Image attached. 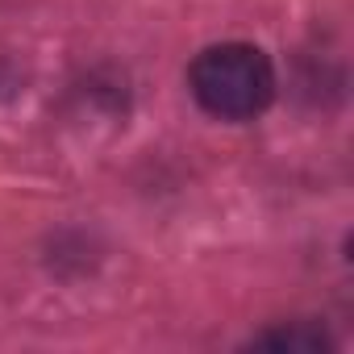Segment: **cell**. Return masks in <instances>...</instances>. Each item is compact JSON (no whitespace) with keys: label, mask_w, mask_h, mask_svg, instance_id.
<instances>
[{"label":"cell","mask_w":354,"mask_h":354,"mask_svg":"<svg viewBox=\"0 0 354 354\" xmlns=\"http://www.w3.org/2000/svg\"><path fill=\"white\" fill-rule=\"evenodd\" d=\"M192 96L201 100V109H209L221 121L259 117L275 96L271 59L246 42L209 46L192 63Z\"/></svg>","instance_id":"1"},{"label":"cell","mask_w":354,"mask_h":354,"mask_svg":"<svg viewBox=\"0 0 354 354\" xmlns=\"http://www.w3.org/2000/svg\"><path fill=\"white\" fill-rule=\"evenodd\" d=\"M254 346H275V350H304V354H313V350H329V337H325L321 325H313V321H296V325H288V329L259 333Z\"/></svg>","instance_id":"2"}]
</instances>
